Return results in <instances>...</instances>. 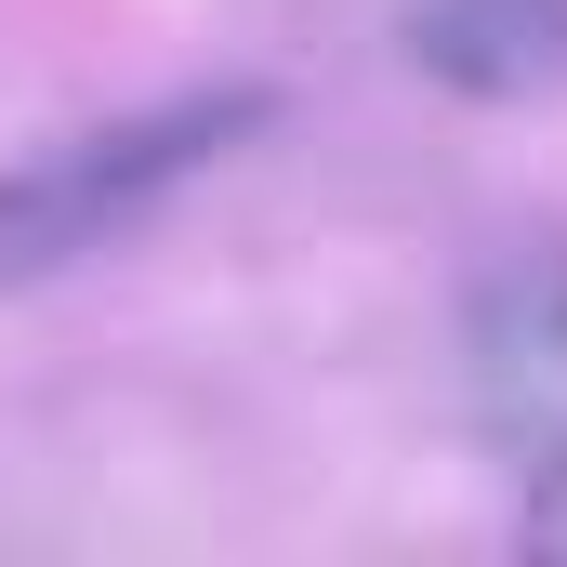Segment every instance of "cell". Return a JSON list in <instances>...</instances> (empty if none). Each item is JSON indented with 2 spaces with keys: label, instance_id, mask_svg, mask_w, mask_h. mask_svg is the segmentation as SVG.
<instances>
[{
  "label": "cell",
  "instance_id": "cell-1",
  "mask_svg": "<svg viewBox=\"0 0 567 567\" xmlns=\"http://www.w3.org/2000/svg\"><path fill=\"white\" fill-rule=\"evenodd\" d=\"M251 120H265L251 93H185V106L66 133L53 158L0 172V278H40V265H66V251H106L133 212H158L198 158H225V133H251Z\"/></svg>",
  "mask_w": 567,
  "mask_h": 567
},
{
  "label": "cell",
  "instance_id": "cell-2",
  "mask_svg": "<svg viewBox=\"0 0 567 567\" xmlns=\"http://www.w3.org/2000/svg\"><path fill=\"white\" fill-rule=\"evenodd\" d=\"M462 396H475V435H488L515 475L567 462V251H515V265L475 278Z\"/></svg>",
  "mask_w": 567,
  "mask_h": 567
},
{
  "label": "cell",
  "instance_id": "cell-3",
  "mask_svg": "<svg viewBox=\"0 0 567 567\" xmlns=\"http://www.w3.org/2000/svg\"><path fill=\"white\" fill-rule=\"evenodd\" d=\"M396 40L435 93H475V106H528L567 80V0H410Z\"/></svg>",
  "mask_w": 567,
  "mask_h": 567
},
{
  "label": "cell",
  "instance_id": "cell-4",
  "mask_svg": "<svg viewBox=\"0 0 567 567\" xmlns=\"http://www.w3.org/2000/svg\"><path fill=\"white\" fill-rule=\"evenodd\" d=\"M528 542H542V555H567V462H542V475H528Z\"/></svg>",
  "mask_w": 567,
  "mask_h": 567
}]
</instances>
